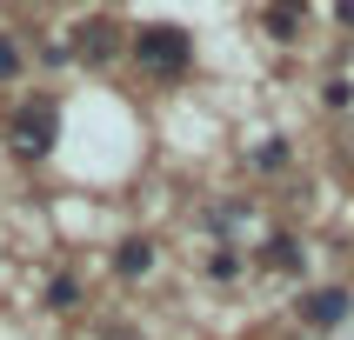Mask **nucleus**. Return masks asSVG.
Masks as SVG:
<instances>
[{
	"mask_svg": "<svg viewBox=\"0 0 354 340\" xmlns=\"http://www.w3.org/2000/svg\"><path fill=\"white\" fill-rule=\"evenodd\" d=\"M301 320H308V327H341V320H348V294H341V287L308 294V300H301Z\"/></svg>",
	"mask_w": 354,
	"mask_h": 340,
	"instance_id": "4",
	"label": "nucleus"
},
{
	"mask_svg": "<svg viewBox=\"0 0 354 340\" xmlns=\"http://www.w3.org/2000/svg\"><path fill=\"white\" fill-rule=\"evenodd\" d=\"M268 34L274 40H301L308 34V7H301V0H274V7H268Z\"/></svg>",
	"mask_w": 354,
	"mask_h": 340,
	"instance_id": "5",
	"label": "nucleus"
},
{
	"mask_svg": "<svg viewBox=\"0 0 354 340\" xmlns=\"http://www.w3.org/2000/svg\"><path fill=\"white\" fill-rule=\"evenodd\" d=\"M268 260H274L281 274H295V267H301V240L295 234H274V240H268Z\"/></svg>",
	"mask_w": 354,
	"mask_h": 340,
	"instance_id": "7",
	"label": "nucleus"
},
{
	"mask_svg": "<svg viewBox=\"0 0 354 340\" xmlns=\"http://www.w3.org/2000/svg\"><path fill=\"white\" fill-rule=\"evenodd\" d=\"M207 274H221V280L241 274V254H214V260H207Z\"/></svg>",
	"mask_w": 354,
	"mask_h": 340,
	"instance_id": "10",
	"label": "nucleus"
},
{
	"mask_svg": "<svg viewBox=\"0 0 354 340\" xmlns=\"http://www.w3.org/2000/svg\"><path fill=\"white\" fill-rule=\"evenodd\" d=\"M74 300H80V280L74 274H60L54 287H47V307H74Z\"/></svg>",
	"mask_w": 354,
	"mask_h": 340,
	"instance_id": "8",
	"label": "nucleus"
},
{
	"mask_svg": "<svg viewBox=\"0 0 354 340\" xmlns=\"http://www.w3.org/2000/svg\"><path fill=\"white\" fill-rule=\"evenodd\" d=\"M54 134H60V107H54V94L27 100V107L7 120V140H14V154H27V160L47 154V147H54Z\"/></svg>",
	"mask_w": 354,
	"mask_h": 340,
	"instance_id": "2",
	"label": "nucleus"
},
{
	"mask_svg": "<svg viewBox=\"0 0 354 340\" xmlns=\"http://www.w3.org/2000/svg\"><path fill=\"white\" fill-rule=\"evenodd\" d=\"M127 54H134L140 74H154V80H180L187 67H194V34H180V27H134Z\"/></svg>",
	"mask_w": 354,
	"mask_h": 340,
	"instance_id": "1",
	"label": "nucleus"
},
{
	"mask_svg": "<svg viewBox=\"0 0 354 340\" xmlns=\"http://www.w3.org/2000/svg\"><path fill=\"white\" fill-rule=\"evenodd\" d=\"M14 74H20V54H14V40L0 34V80H14Z\"/></svg>",
	"mask_w": 354,
	"mask_h": 340,
	"instance_id": "9",
	"label": "nucleus"
},
{
	"mask_svg": "<svg viewBox=\"0 0 354 340\" xmlns=\"http://www.w3.org/2000/svg\"><path fill=\"white\" fill-rule=\"evenodd\" d=\"M114 47H120V27L107 14H94V20H80V27H74V54L80 60H107Z\"/></svg>",
	"mask_w": 354,
	"mask_h": 340,
	"instance_id": "3",
	"label": "nucleus"
},
{
	"mask_svg": "<svg viewBox=\"0 0 354 340\" xmlns=\"http://www.w3.org/2000/svg\"><path fill=\"white\" fill-rule=\"evenodd\" d=\"M120 274H127V280H134V274H147V267H154V240H147V234H134V240H120Z\"/></svg>",
	"mask_w": 354,
	"mask_h": 340,
	"instance_id": "6",
	"label": "nucleus"
}]
</instances>
